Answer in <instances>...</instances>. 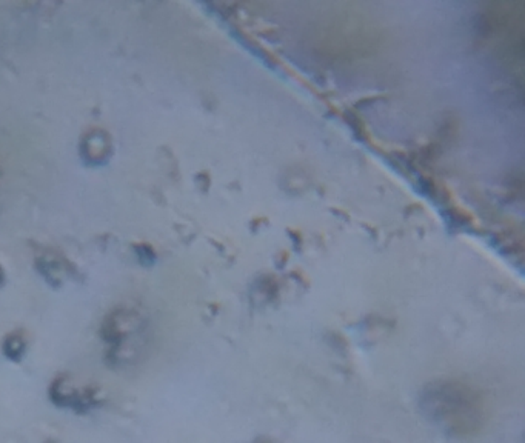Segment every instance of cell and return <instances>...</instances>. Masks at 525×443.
Segmentation results:
<instances>
[{
  "instance_id": "cell-1",
  "label": "cell",
  "mask_w": 525,
  "mask_h": 443,
  "mask_svg": "<svg viewBox=\"0 0 525 443\" xmlns=\"http://www.w3.org/2000/svg\"><path fill=\"white\" fill-rule=\"evenodd\" d=\"M428 409L437 420L453 431L465 433L476 428L478 405L472 394L456 386H443L428 394Z\"/></svg>"
},
{
  "instance_id": "cell-2",
  "label": "cell",
  "mask_w": 525,
  "mask_h": 443,
  "mask_svg": "<svg viewBox=\"0 0 525 443\" xmlns=\"http://www.w3.org/2000/svg\"><path fill=\"white\" fill-rule=\"evenodd\" d=\"M111 153V143L108 136L103 131L96 129L93 133L86 134L82 143L84 157L91 164H101Z\"/></svg>"
},
{
  "instance_id": "cell-3",
  "label": "cell",
  "mask_w": 525,
  "mask_h": 443,
  "mask_svg": "<svg viewBox=\"0 0 525 443\" xmlns=\"http://www.w3.org/2000/svg\"><path fill=\"white\" fill-rule=\"evenodd\" d=\"M2 348H3V354L10 360H21L25 353V348H27V343H25L22 334L12 333L5 337Z\"/></svg>"
},
{
  "instance_id": "cell-4",
  "label": "cell",
  "mask_w": 525,
  "mask_h": 443,
  "mask_svg": "<svg viewBox=\"0 0 525 443\" xmlns=\"http://www.w3.org/2000/svg\"><path fill=\"white\" fill-rule=\"evenodd\" d=\"M3 282V273H2V268H0V285H2Z\"/></svg>"
},
{
  "instance_id": "cell-5",
  "label": "cell",
  "mask_w": 525,
  "mask_h": 443,
  "mask_svg": "<svg viewBox=\"0 0 525 443\" xmlns=\"http://www.w3.org/2000/svg\"><path fill=\"white\" fill-rule=\"evenodd\" d=\"M47 443H56V442H47Z\"/></svg>"
}]
</instances>
